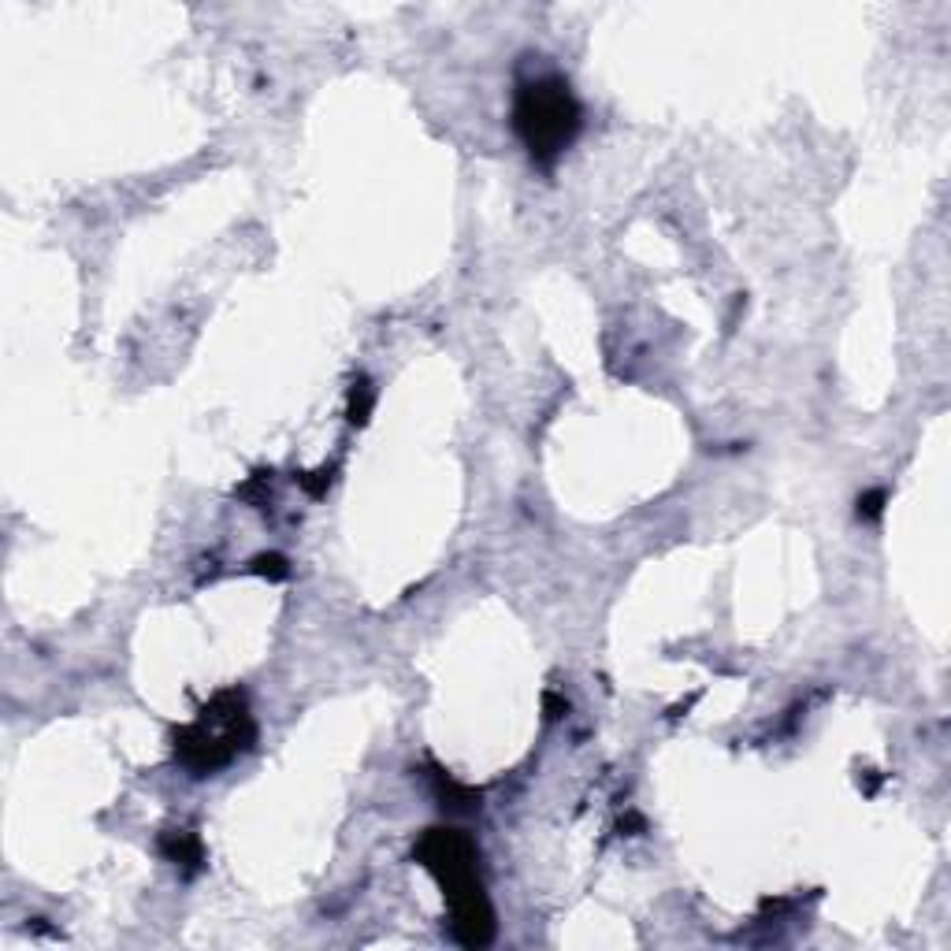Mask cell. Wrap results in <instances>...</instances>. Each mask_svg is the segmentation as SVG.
Wrapping results in <instances>:
<instances>
[{"mask_svg": "<svg viewBox=\"0 0 951 951\" xmlns=\"http://www.w3.org/2000/svg\"><path fill=\"white\" fill-rule=\"evenodd\" d=\"M413 855L446 895L454 940L461 947H487L494 940V911L476 873V843L461 829H428Z\"/></svg>", "mask_w": 951, "mask_h": 951, "instance_id": "6da1fadb", "label": "cell"}, {"mask_svg": "<svg viewBox=\"0 0 951 951\" xmlns=\"http://www.w3.org/2000/svg\"><path fill=\"white\" fill-rule=\"evenodd\" d=\"M257 743V725L249 714V703L238 687L220 691L212 703L197 714V721L175 732V759L193 777H212L245 755Z\"/></svg>", "mask_w": 951, "mask_h": 951, "instance_id": "7a4b0ae2", "label": "cell"}, {"mask_svg": "<svg viewBox=\"0 0 951 951\" xmlns=\"http://www.w3.org/2000/svg\"><path fill=\"white\" fill-rule=\"evenodd\" d=\"M513 130L535 164H554L580 134V105L565 78L543 75L517 89Z\"/></svg>", "mask_w": 951, "mask_h": 951, "instance_id": "3957f363", "label": "cell"}, {"mask_svg": "<svg viewBox=\"0 0 951 951\" xmlns=\"http://www.w3.org/2000/svg\"><path fill=\"white\" fill-rule=\"evenodd\" d=\"M160 855L168 863H175L179 870L186 873H197L205 866V847H202V836L190 832V829H168L160 836Z\"/></svg>", "mask_w": 951, "mask_h": 951, "instance_id": "277c9868", "label": "cell"}, {"mask_svg": "<svg viewBox=\"0 0 951 951\" xmlns=\"http://www.w3.org/2000/svg\"><path fill=\"white\" fill-rule=\"evenodd\" d=\"M435 795L442 799V807H450V811H476L480 807V791L458 784L454 777L442 773V770H435Z\"/></svg>", "mask_w": 951, "mask_h": 951, "instance_id": "5b68a950", "label": "cell"}, {"mask_svg": "<svg viewBox=\"0 0 951 951\" xmlns=\"http://www.w3.org/2000/svg\"><path fill=\"white\" fill-rule=\"evenodd\" d=\"M372 406H376V390L368 387V379L349 387V424H368Z\"/></svg>", "mask_w": 951, "mask_h": 951, "instance_id": "8992f818", "label": "cell"}, {"mask_svg": "<svg viewBox=\"0 0 951 951\" xmlns=\"http://www.w3.org/2000/svg\"><path fill=\"white\" fill-rule=\"evenodd\" d=\"M249 573L268 576V580H286V576H290V565H286L283 554H257L253 562H249Z\"/></svg>", "mask_w": 951, "mask_h": 951, "instance_id": "52a82bcc", "label": "cell"}, {"mask_svg": "<svg viewBox=\"0 0 951 951\" xmlns=\"http://www.w3.org/2000/svg\"><path fill=\"white\" fill-rule=\"evenodd\" d=\"M884 502H888L884 491H866V494L859 498V521H881Z\"/></svg>", "mask_w": 951, "mask_h": 951, "instance_id": "ba28073f", "label": "cell"}, {"mask_svg": "<svg viewBox=\"0 0 951 951\" xmlns=\"http://www.w3.org/2000/svg\"><path fill=\"white\" fill-rule=\"evenodd\" d=\"M302 487H305L309 494H324V491L331 487V469H320V472H305V476H302Z\"/></svg>", "mask_w": 951, "mask_h": 951, "instance_id": "9c48e42d", "label": "cell"}, {"mask_svg": "<svg viewBox=\"0 0 951 951\" xmlns=\"http://www.w3.org/2000/svg\"><path fill=\"white\" fill-rule=\"evenodd\" d=\"M546 710H550L546 718H562V710H569V707H562V703H558L554 695H546Z\"/></svg>", "mask_w": 951, "mask_h": 951, "instance_id": "30bf717a", "label": "cell"}]
</instances>
